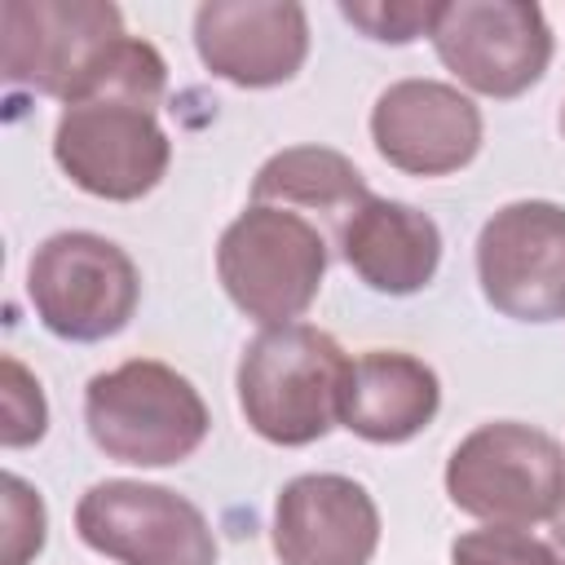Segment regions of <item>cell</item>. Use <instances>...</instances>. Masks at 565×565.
I'll use <instances>...</instances> for the list:
<instances>
[{"mask_svg": "<svg viewBox=\"0 0 565 565\" xmlns=\"http://www.w3.org/2000/svg\"><path fill=\"white\" fill-rule=\"evenodd\" d=\"M552 547H556L561 561H565V499H561V508H556V516H552Z\"/></svg>", "mask_w": 565, "mask_h": 565, "instance_id": "obj_21", "label": "cell"}, {"mask_svg": "<svg viewBox=\"0 0 565 565\" xmlns=\"http://www.w3.org/2000/svg\"><path fill=\"white\" fill-rule=\"evenodd\" d=\"M44 499L18 472H4V565H26L44 547Z\"/></svg>", "mask_w": 565, "mask_h": 565, "instance_id": "obj_20", "label": "cell"}, {"mask_svg": "<svg viewBox=\"0 0 565 565\" xmlns=\"http://www.w3.org/2000/svg\"><path fill=\"white\" fill-rule=\"evenodd\" d=\"M75 534L115 565H216V534L185 494L110 477L79 494Z\"/></svg>", "mask_w": 565, "mask_h": 565, "instance_id": "obj_8", "label": "cell"}, {"mask_svg": "<svg viewBox=\"0 0 565 565\" xmlns=\"http://www.w3.org/2000/svg\"><path fill=\"white\" fill-rule=\"evenodd\" d=\"M446 499L486 525L552 521L565 499V446L521 419L477 424L446 459Z\"/></svg>", "mask_w": 565, "mask_h": 565, "instance_id": "obj_5", "label": "cell"}, {"mask_svg": "<svg viewBox=\"0 0 565 565\" xmlns=\"http://www.w3.org/2000/svg\"><path fill=\"white\" fill-rule=\"evenodd\" d=\"M450 565H565L552 543L525 525H481L450 543Z\"/></svg>", "mask_w": 565, "mask_h": 565, "instance_id": "obj_17", "label": "cell"}, {"mask_svg": "<svg viewBox=\"0 0 565 565\" xmlns=\"http://www.w3.org/2000/svg\"><path fill=\"white\" fill-rule=\"evenodd\" d=\"M124 35L110 0H4L0 71L18 88L66 102Z\"/></svg>", "mask_w": 565, "mask_h": 565, "instance_id": "obj_9", "label": "cell"}, {"mask_svg": "<svg viewBox=\"0 0 565 565\" xmlns=\"http://www.w3.org/2000/svg\"><path fill=\"white\" fill-rule=\"evenodd\" d=\"M49 428V402L40 380L13 358L4 353V424H0V441L9 450L18 446H35Z\"/></svg>", "mask_w": 565, "mask_h": 565, "instance_id": "obj_19", "label": "cell"}, {"mask_svg": "<svg viewBox=\"0 0 565 565\" xmlns=\"http://www.w3.org/2000/svg\"><path fill=\"white\" fill-rule=\"evenodd\" d=\"M437 4L419 0H340V18L380 44H411L428 35Z\"/></svg>", "mask_w": 565, "mask_h": 565, "instance_id": "obj_18", "label": "cell"}, {"mask_svg": "<svg viewBox=\"0 0 565 565\" xmlns=\"http://www.w3.org/2000/svg\"><path fill=\"white\" fill-rule=\"evenodd\" d=\"M163 93V53L141 35H124L62 102L53 159L71 177V185L106 203L146 199L172 163V141L159 128Z\"/></svg>", "mask_w": 565, "mask_h": 565, "instance_id": "obj_1", "label": "cell"}, {"mask_svg": "<svg viewBox=\"0 0 565 565\" xmlns=\"http://www.w3.org/2000/svg\"><path fill=\"white\" fill-rule=\"evenodd\" d=\"M477 282L512 322L565 318V207L552 199L503 203L477 234Z\"/></svg>", "mask_w": 565, "mask_h": 565, "instance_id": "obj_10", "label": "cell"}, {"mask_svg": "<svg viewBox=\"0 0 565 565\" xmlns=\"http://www.w3.org/2000/svg\"><path fill=\"white\" fill-rule=\"evenodd\" d=\"M481 106L441 79H397L371 106L375 154L406 177H450L481 150Z\"/></svg>", "mask_w": 565, "mask_h": 565, "instance_id": "obj_11", "label": "cell"}, {"mask_svg": "<svg viewBox=\"0 0 565 565\" xmlns=\"http://www.w3.org/2000/svg\"><path fill=\"white\" fill-rule=\"evenodd\" d=\"M327 265V230L274 203H247L216 238V278L230 305L260 327L300 322L322 291Z\"/></svg>", "mask_w": 565, "mask_h": 565, "instance_id": "obj_3", "label": "cell"}, {"mask_svg": "<svg viewBox=\"0 0 565 565\" xmlns=\"http://www.w3.org/2000/svg\"><path fill=\"white\" fill-rule=\"evenodd\" d=\"M340 260L380 296H415L437 278L441 230L402 199L366 194L335 230Z\"/></svg>", "mask_w": 565, "mask_h": 565, "instance_id": "obj_14", "label": "cell"}, {"mask_svg": "<svg viewBox=\"0 0 565 565\" xmlns=\"http://www.w3.org/2000/svg\"><path fill=\"white\" fill-rule=\"evenodd\" d=\"M366 194L371 190L358 163L331 146H287L269 154L252 177V203H274L291 212L309 207L327 221L331 238Z\"/></svg>", "mask_w": 565, "mask_h": 565, "instance_id": "obj_16", "label": "cell"}, {"mask_svg": "<svg viewBox=\"0 0 565 565\" xmlns=\"http://www.w3.org/2000/svg\"><path fill=\"white\" fill-rule=\"evenodd\" d=\"M269 543L278 565H371L380 508L344 472H305L278 490Z\"/></svg>", "mask_w": 565, "mask_h": 565, "instance_id": "obj_12", "label": "cell"}, {"mask_svg": "<svg viewBox=\"0 0 565 565\" xmlns=\"http://www.w3.org/2000/svg\"><path fill=\"white\" fill-rule=\"evenodd\" d=\"M194 53L234 88H278L309 57V13L291 0H207L194 9Z\"/></svg>", "mask_w": 565, "mask_h": 565, "instance_id": "obj_13", "label": "cell"}, {"mask_svg": "<svg viewBox=\"0 0 565 565\" xmlns=\"http://www.w3.org/2000/svg\"><path fill=\"white\" fill-rule=\"evenodd\" d=\"M428 40L463 88L494 102L530 93L552 66V26L534 0H441Z\"/></svg>", "mask_w": 565, "mask_h": 565, "instance_id": "obj_7", "label": "cell"}, {"mask_svg": "<svg viewBox=\"0 0 565 565\" xmlns=\"http://www.w3.org/2000/svg\"><path fill=\"white\" fill-rule=\"evenodd\" d=\"M26 300L44 331L57 340L97 344L132 322L141 274L115 238L93 230H62L31 252Z\"/></svg>", "mask_w": 565, "mask_h": 565, "instance_id": "obj_6", "label": "cell"}, {"mask_svg": "<svg viewBox=\"0 0 565 565\" xmlns=\"http://www.w3.org/2000/svg\"><path fill=\"white\" fill-rule=\"evenodd\" d=\"M84 424L106 459L132 468H168L203 446L212 415L203 393L177 366L128 358L88 380Z\"/></svg>", "mask_w": 565, "mask_h": 565, "instance_id": "obj_4", "label": "cell"}, {"mask_svg": "<svg viewBox=\"0 0 565 565\" xmlns=\"http://www.w3.org/2000/svg\"><path fill=\"white\" fill-rule=\"evenodd\" d=\"M349 353L309 322L260 327L234 371L238 411L269 446H309L340 424V384Z\"/></svg>", "mask_w": 565, "mask_h": 565, "instance_id": "obj_2", "label": "cell"}, {"mask_svg": "<svg viewBox=\"0 0 565 565\" xmlns=\"http://www.w3.org/2000/svg\"><path fill=\"white\" fill-rule=\"evenodd\" d=\"M561 132H565V106H561Z\"/></svg>", "mask_w": 565, "mask_h": 565, "instance_id": "obj_22", "label": "cell"}, {"mask_svg": "<svg viewBox=\"0 0 565 565\" xmlns=\"http://www.w3.org/2000/svg\"><path fill=\"white\" fill-rule=\"evenodd\" d=\"M441 411L437 371L402 349H366L349 358L340 384V424L371 446H402L419 437Z\"/></svg>", "mask_w": 565, "mask_h": 565, "instance_id": "obj_15", "label": "cell"}]
</instances>
